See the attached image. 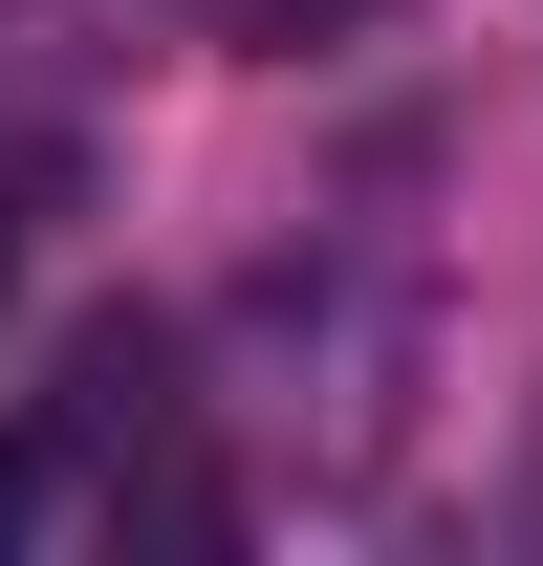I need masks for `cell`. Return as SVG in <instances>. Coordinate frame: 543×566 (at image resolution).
<instances>
[{"instance_id":"1","label":"cell","mask_w":543,"mask_h":566,"mask_svg":"<svg viewBox=\"0 0 543 566\" xmlns=\"http://www.w3.org/2000/svg\"><path fill=\"white\" fill-rule=\"evenodd\" d=\"M0 523H22V436H0Z\"/></svg>"}]
</instances>
